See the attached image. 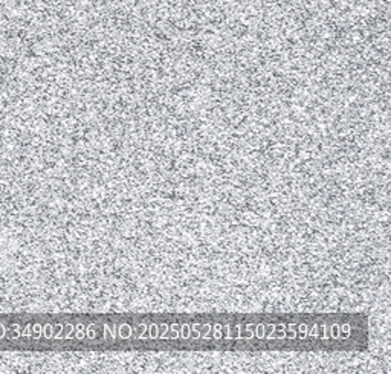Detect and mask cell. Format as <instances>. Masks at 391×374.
I'll return each instance as SVG.
<instances>
[{"instance_id":"6da1fadb","label":"cell","mask_w":391,"mask_h":374,"mask_svg":"<svg viewBox=\"0 0 391 374\" xmlns=\"http://www.w3.org/2000/svg\"><path fill=\"white\" fill-rule=\"evenodd\" d=\"M272 339H277V336L284 337V325H273V331L271 333Z\"/></svg>"},{"instance_id":"7a4b0ae2","label":"cell","mask_w":391,"mask_h":374,"mask_svg":"<svg viewBox=\"0 0 391 374\" xmlns=\"http://www.w3.org/2000/svg\"><path fill=\"white\" fill-rule=\"evenodd\" d=\"M112 330H113V325H110V324L104 325V337H105V339H109V341H113L115 339V336L112 334Z\"/></svg>"},{"instance_id":"3957f363","label":"cell","mask_w":391,"mask_h":374,"mask_svg":"<svg viewBox=\"0 0 391 374\" xmlns=\"http://www.w3.org/2000/svg\"><path fill=\"white\" fill-rule=\"evenodd\" d=\"M131 334V327L130 325H127V324H124L122 325V328H121V333H119V336L122 337V339H127V337Z\"/></svg>"},{"instance_id":"277c9868","label":"cell","mask_w":391,"mask_h":374,"mask_svg":"<svg viewBox=\"0 0 391 374\" xmlns=\"http://www.w3.org/2000/svg\"><path fill=\"white\" fill-rule=\"evenodd\" d=\"M196 330L199 331V334H200V337H203L205 334H208V330H209V325H193Z\"/></svg>"},{"instance_id":"5b68a950","label":"cell","mask_w":391,"mask_h":374,"mask_svg":"<svg viewBox=\"0 0 391 374\" xmlns=\"http://www.w3.org/2000/svg\"><path fill=\"white\" fill-rule=\"evenodd\" d=\"M273 331V325L272 324H268V325H263V337H268L271 336V333Z\"/></svg>"},{"instance_id":"8992f818","label":"cell","mask_w":391,"mask_h":374,"mask_svg":"<svg viewBox=\"0 0 391 374\" xmlns=\"http://www.w3.org/2000/svg\"><path fill=\"white\" fill-rule=\"evenodd\" d=\"M167 328H168V325H165V324H162V325H157V333H156V337H162V336H164V333L167 331Z\"/></svg>"},{"instance_id":"52a82bcc","label":"cell","mask_w":391,"mask_h":374,"mask_svg":"<svg viewBox=\"0 0 391 374\" xmlns=\"http://www.w3.org/2000/svg\"><path fill=\"white\" fill-rule=\"evenodd\" d=\"M182 337L183 339H190V325H186V324L182 325Z\"/></svg>"},{"instance_id":"ba28073f","label":"cell","mask_w":391,"mask_h":374,"mask_svg":"<svg viewBox=\"0 0 391 374\" xmlns=\"http://www.w3.org/2000/svg\"><path fill=\"white\" fill-rule=\"evenodd\" d=\"M156 333H157V325L156 324H151V325H150V339L156 337Z\"/></svg>"},{"instance_id":"9c48e42d","label":"cell","mask_w":391,"mask_h":374,"mask_svg":"<svg viewBox=\"0 0 391 374\" xmlns=\"http://www.w3.org/2000/svg\"><path fill=\"white\" fill-rule=\"evenodd\" d=\"M257 336L258 339H263V325H257Z\"/></svg>"},{"instance_id":"30bf717a","label":"cell","mask_w":391,"mask_h":374,"mask_svg":"<svg viewBox=\"0 0 391 374\" xmlns=\"http://www.w3.org/2000/svg\"><path fill=\"white\" fill-rule=\"evenodd\" d=\"M348 331H350V327H348V325H344V334H342V333H341V334L345 337V336L348 334Z\"/></svg>"},{"instance_id":"8fae6325","label":"cell","mask_w":391,"mask_h":374,"mask_svg":"<svg viewBox=\"0 0 391 374\" xmlns=\"http://www.w3.org/2000/svg\"><path fill=\"white\" fill-rule=\"evenodd\" d=\"M333 337H338V325H333Z\"/></svg>"}]
</instances>
